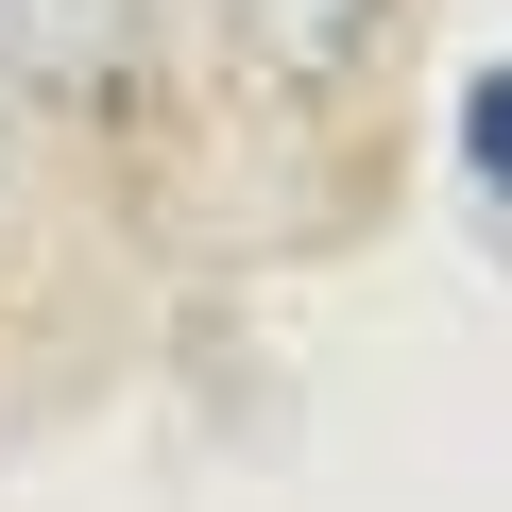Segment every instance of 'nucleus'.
Returning a JSON list of instances; mask_svg holds the SVG:
<instances>
[{"instance_id":"obj_1","label":"nucleus","mask_w":512,"mask_h":512,"mask_svg":"<svg viewBox=\"0 0 512 512\" xmlns=\"http://www.w3.org/2000/svg\"><path fill=\"white\" fill-rule=\"evenodd\" d=\"M239 18H256V52L308 86V69H342V52H359V18H376V0H239Z\"/></svg>"},{"instance_id":"obj_2","label":"nucleus","mask_w":512,"mask_h":512,"mask_svg":"<svg viewBox=\"0 0 512 512\" xmlns=\"http://www.w3.org/2000/svg\"><path fill=\"white\" fill-rule=\"evenodd\" d=\"M461 154H478V188H512V69H495V86L461 103Z\"/></svg>"}]
</instances>
